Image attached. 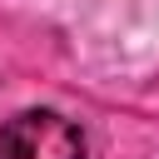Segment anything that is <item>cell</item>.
Here are the masks:
<instances>
[{"mask_svg": "<svg viewBox=\"0 0 159 159\" xmlns=\"http://www.w3.org/2000/svg\"><path fill=\"white\" fill-rule=\"evenodd\" d=\"M84 129L60 109H20L0 124V159H84Z\"/></svg>", "mask_w": 159, "mask_h": 159, "instance_id": "cell-1", "label": "cell"}]
</instances>
